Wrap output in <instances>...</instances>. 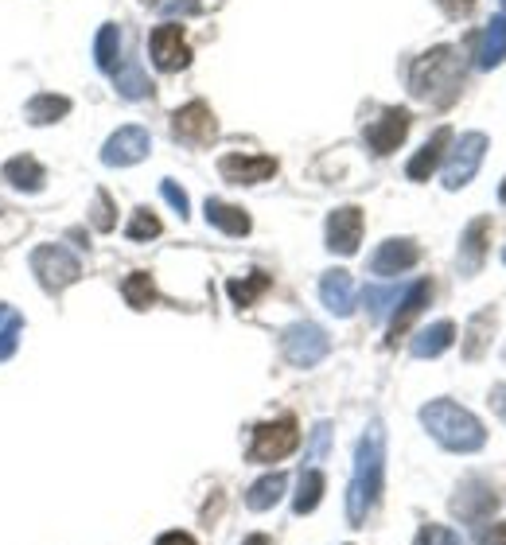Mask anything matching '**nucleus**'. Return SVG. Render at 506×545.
<instances>
[{
	"label": "nucleus",
	"instance_id": "79ce46f5",
	"mask_svg": "<svg viewBox=\"0 0 506 545\" xmlns=\"http://www.w3.org/2000/svg\"><path fill=\"white\" fill-rule=\"evenodd\" d=\"M491 409H495V413H499V417L506 421V386H503V382L491 390Z\"/></svg>",
	"mask_w": 506,
	"mask_h": 545
},
{
	"label": "nucleus",
	"instance_id": "49530a36",
	"mask_svg": "<svg viewBox=\"0 0 506 545\" xmlns=\"http://www.w3.org/2000/svg\"><path fill=\"white\" fill-rule=\"evenodd\" d=\"M503 261H506V250H503Z\"/></svg>",
	"mask_w": 506,
	"mask_h": 545
},
{
	"label": "nucleus",
	"instance_id": "dca6fc26",
	"mask_svg": "<svg viewBox=\"0 0 506 545\" xmlns=\"http://www.w3.org/2000/svg\"><path fill=\"white\" fill-rule=\"evenodd\" d=\"M320 300L331 316H351L355 312V277L347 269H327L320 281Z\"/></svg>",
	"mask_w": 506,
	"mask_h": 545
},
{
	"label": "nucleus",
	"instance_id": "72a5a7b5",
	"mask_svg": "<svg viewBox=\"0 0 506 545\" xmlns=\"http://www.w3.org/2000/svg\"><path fill=\"white\" fill-rule=\"evenodd\" d=\"M362 296H366V308H370V316H374V320H382V316H386V312L398 304L405 292H401V289H374V285H370V289L362 292Z\"/></svg>",
	"mask_w": 506,
	"mask_h": 545
},
{
	"label": "nucleus",
	"instance_id": "393cba45",
	"mask_svg": "<svg viewBox=\"0 0 506 545\" xmlns=\"http://www.w3.org/2000/svg\"><path fill=\"white\" fill-rule=\"evenodd\" d=\"M24 113H28L32 125H55V121H63L71 113V98H63V94H36L24 106Z\"/></svg>",
	"mask_w": 506,
	"mask_h": 545
},
{
	"label": "nucleus",
	"instance_id": "c85d7f7f",
	"mask_svg": "<svg viewBox=\"0 0 506 545\" xmlns=\"http://www.w3.org/2000/svg\"><path fill=\"white\" fill-rule=\"evenodd\" d=\"M269 273H261V269H253L246 281H226V292H230V300L238 304V308H250L257 304V296H265L269 292Z\"/></svg>",
	"mask_w": 506,
	"mask_h": 545
},
{
	"label": "nucleus",
	"instance_id": "b1692460",
	"mask_svg": "<svg viewBox=\"0 0 506 545\" xmlns=\"http://www.w3.org/2000/svg\"><path fill=\"white\" fill-rule=\"evenodd\" d=\"M285 487H289V475H285V472L261 475L250 491H246V507H250V510L277 507V503H281V495H285Z\"/></svg>",
	"mask_w": 506,
	"mask_h": 545
},
{
	"label": "nucleus",
	"instance_id": "0eeeda50",
	"mask_svg": "<svg viewBox=\"0 0 506 545\" xmlns=\"http://www.w3.org/2000/svg\"><path fill=\"white\" fill-rule=\"evenodd\" d=\"M483 156H487V137L483 133H464L456 148L448 152V164H444V187L448 191H460V187H468L475 180V172H479V164H483Z\"/></svg>",
	"mask_w": 506,
	"mask_h": 545
},
{
	"label": "nucleus",
	"instance_id": "2eb2a0df",
	"mask_svg": "<svg viewBox=\"0 0 506 545\" xmlns=\"http://www.w3.org/2000/svg\"><path fill=\"white\" fill-rule=\"evenodd\" d=\"M417 261H421L417 242H409V238H390V242H382V246L374 250V257H370V273H378V277H398V273H409Z\"/></svg>",
	"mask_w": 506,
	"mask_h": 545
},
{
	"label": "nucleus",
	"instance_id": "c03bdc74",
	"mask_svg": "<svg viewBox=\"0 0 506 545\" xmlns=\"http://www.w3.org/2000/svg\"><path fill=\"white\" fill-rule=\"evenodd\" d=\"M242 545H269V538H265V534H253V538H246Z\"/></svg>",
	"mask_w": 506,
	"mask_h": 545
},
{
	"label": "nucleus",
	"instance_id": "a211bd4d",
	"mask_svg": "<svg viewBox=\"0 0 506 545\" xmlns=\"http://www.w3.org/2000/svg\"><path fill=\"white\" fill-rule=\"evenodd\" d=\"M448 145H452V129H436L433 137L425 141V148L409 160V180L413 183H425V180H433V172L440 168V160H444V152H448Z\"/></svg>",
	"mask_w": 506,
	"mask_h": 545
},
{
	"label": "nucleus",
	"instance_id": "6e6552de",
	"mask_svg": "<svg viewBox=\"0 0 506 545\" xmlns=\"http://www.w3.org/2000/svg\"><path fill=\"white\" fill-rule=\"evenodd\" d=\"M172 137L195 148L211 145L218 137V117L211 113L207 102H187V106H180L172 113Z\"/></svg>",
	"mask_w": 506,
	"mask_h": 545
},
{
	"label": "nucleus",
	"instance_id": "f3484780",
	"mask_svg": "<svg viewBox=\"0 0 506 545\" xmlns=\"http://www.w3.org/2000/svg\"><path fill=\"white\" fill-rule=\"evenodd\" d=\"M487 242H491V218H475L468 222V230H464V238H460V273L464 277H475L479 269H483V261H487Z\"/></svg>",
	"mask_w": 506,
	"mask_h": 545
},
{
	"label": "nucleus",
	"instance_id": "de8ad7c7",
	"mask_svg": "<svg viewBox=\"0 0 506 545\" xmlns=\"http://www.w3.org/2000/svg\"><path fill=\"white\" fill-rule=\"evenodd\" d=\"M503 4H506V0H503Z\"/></svg>",
	"mask_w": 506,
	"mask_h": 545
},
{
	"label": "nucleus",
	"instance_id": "423d86ee",
	"mask_svg": "<svg viewBox=\"0 0 506 545\" xmlns=\"http://www.w3.org/2000/svg\"><path fill=\"white\" fill-rule=\"evenodd\" d=\"M281 347H285V359H289L292 366H300V370L324 363L327 351H331L327 331L320 324H308V320L292 324L289 331H285V339H281Z\"/></svg>",
	"mask_w": 506,
	"mask_h": 545
},
{
	"label": "nucleus",
	"instance_id": "bb28decb",
	"mask_svg": "<svg viewBox=\"0 0 506 545\" xmlns=\"http://www.w3.org/2000/svg\"><path fill=\"white\" fill-rule=\"evenodd\" d=\"M121 296H125V304H129V308L145 312V308H152V304H156V296H160V292H156V281H152V273H145V269H141V273H129V277H125V285H121Z\"/></svg>",
	"mask_w": 506,
	"mask_h": 545
},
{
	"label": "nucleus",
	"instance_id": "c756f323",
	"mask_svg": "<svg viewBox=\"0 0 506 545\" xmlns=\"http://www.w3.org/2000/svg\"><path fill=\"white\" fill-rule=\"evenodd\" d=\"M320 499H324V475L316 472V468H308V472L300 475L292 510H296V514H312V510L320 507Z\"/></svg>",
	"mask_w": 506,
	"mask_h": 545
},
{
	"label": "nucleus",
	"instance_id": "a18cd8bd",
	"mask_svg": "<svg viewBox=\"0 0 506 545\" xmlns=\"http://www.w3.org/2000/svg\"><path fill=\"white\" fill-rule=\"evenodd\" d=\"M499 199L506 203V180H503V187H499Z\"/></svg>",
	"mask_w": 506,
	"mask_h": 545
},
{
	"label": "nucleus",
	"instance_id": "5701e85b",
	"mask_svg": "<svg viewBox=\"0 0 506 545\" xmlns=\"http://www.w3.org/2000/svg\"><path fill=\"white\" fill-rule=\"evenodd\" d=\"M452 339H456V324H452V320H440V324L425 327V331L413 339V355H417V359H436V355H444V351L452 347Z\"/></svg>",
	"mask_w": 506,
	"mask_h": 545
},
{
	"label": "nucleus",
	"instance_id": "473e14b6",
	"mask_svg": "<svg viewBox=\"0 0 506 545\" xmlns=\"http://www.w3.org/2000/svg\"><path fill=\"white\" fill-rule=\"evenodd\" d=\"M160 230H164V226H160V218L152 215L148 207H141L137 215L129 218V226H125V238H129V242H152V238H160Z\"/></svg>",
	"mask_w": 506,
	"mask_h": 545
},
{
	"label": "nucleus",
	"instance_id": "a878e982",
	"mask_svg": "<svg viewBox=\"0 0 506 545\" xmlns=\"http://www.w3.org/2000/svg\"><path fill=\"white\" fill-rule=\"evenodd\" d=\"M94 63H98V71L106 74L121 67V28L117 24H102V32L94 39Z\"/></svg>",
	"mask_w": 506,
	"mask_h": 545
},
{
	"label": "nucleus",
	"instance_id": "a19ab883",
	"mask_svg": "<svg viewBox=\"0 0 506 545\" xmlns=\"http://www.w3.org/2000/svg\"><path fill=\"white\" fill-rule=\"evenodd\" d=\"M436 4H440L448 16H464V12H471V8H475V0H436Z\"/></svg>",
	"mask_w": 506,
	"mask_h": 545
},
{
	"label": "nucleus",
	"instance_id": "ddd939ff",
	"mask_svg": "<svg viewBox=\"0 0 506 545\" xmlns=\"http://www.w3.org/2000/svg\"><path fill=\"white\" fill-rule=\"evenodd\" d=\"M429 300H433V281H417V285L405 289V296L398 300V312H394V320H390L386 347H398L401 339L409 335V327L417 324V316L429 308Z\"/></svg>",
	"mask_w": 506,
	"mask_h": 545
},
{
	"label": "nucleus",
	"instance_id": "aec40b11",
	"mask_svg": "<svg viewBox=\"0 0 506 545\" xmlns=\"http://www.w3.org/2000/svg\"><path fill=\"white\" fill-rule=\"evenodd\" d=\"M503 59H506V16H495V20L483 28V36H479L475 63H479L483 71H495Z\"/></svg>",
	"mask_w": 506,
	"mask_h": 545
},
{
	"label": "nucleus",
	"instance_id": "2f4dec72",
	"mask_svg": "<svg viewBox=\"0 0 506 545\" xmlns=\"http://www.w3.org/2000/svg\"><path fill=\"white\" fill-rule=\"evenodd\" d=\"M20 327H24V316H20L16 308L0 304V363L16 355V347H20Z\"/></svg>",
	"mask_w": 506,
	"mask_h": 545
},
{
	"label": "nucleus",
	"instance_id": "f03ea898",
	"mask_svg": "<svg viewBox=\"0 0 506 545\" xmlns=\"http://www.w3.org/2000/svg\"><path fill=\"white\" fill-rule=\"evenodd\" d=\"M464 90V55L456 47H433L409 67V94L444 109Z\"/></svg>",
	"mask_w": 506,
	"mask_h": 545
},
{
	"label": "nucleus",
	"instance_id": "e433bc0d",
	"mask_svg": "<svg viewBox=\"0 0 506 545\" xmlns=\"http://www.w3.org/2000/svg\"><path fill=\"white\" fill-rule=\"evenodd\" d=\"M413 545H464L448 526H421V534L413 538Z\"/></svg>",
	"mask_w": 506,
	"mask_h": 545
},
{
	"label": "nucleus",
	"instance_id": "4be33fe9",
	"mask_svg": "<svg viewBox=\"0 0 506 545\" xmlns=\"http://www.w3.org/2000/svg\"><path fill=\"white\" fill-rule=\"evenodd\" d=\"M4 180L12 183L16 191H39L47 176H43V164H39L36 156L24 152V156H12V160L4 164Z\"/></svg>",
	"mask_w": 506,
	"mask_h": 545
},
{
	"label": "nucleus",
	"instance_id": "4468645a",
	"mask_svg": "<svg viewBox=\"0 0 506 545\" xmlns=\"http://www.w3.org/2000/svg\"><path fill=\"white\" fill-rule=\"evenodd\" d=\"M218 172H222V180L230 183H265L277 176V160L273 156H246V152H230V156H222L218 160Z\"/></svg>",
	"mask_w": 506,
	"mask_h": 545
},
{
	"label": "nucleus",
	"instance_id": "6ab92c4d",
	"mask_svg": "<svg viewBox=\"0 0 506 545\" xmlns=\"http://www.w3.org/2000/svg\"><path fill=\"white\" fill-rule=\"evenodd\" d=\"M495 507H499V495H495V491H487V487H479V483H468V487H464V495H456V499H452V510H456L464 522H479V518L495 514Z\"/></svg>",
	"mask_w": 506,
	"mask_h": 545
},
{
	"label": "nucleus",
	"instance_id": "ea45409f",
	"mask_svg": "<svg viewBox=\"0 0 506 545\" xmlns=\"http://www.w3.org/2000/svg\"><path fill=\"white\" fill-rule=\"evenodd\" d=\"M479 545H506V522H491V526L479 534Z\"/></svg>",
	"mask_w": 506,
	"mask_h": 545
},
{
	"label": "nucleus",
	"instance_id": "f257e3e1",
	"mask_svg": "<svg viewBox=\"0 0 506 545\" xmlns=\"http://www.w3.org/2000/svg\"><path fill=\"white\" fill-rule=\"evenodd\" d=\"M382 479H386V433L382 421H370L355 448V475H351V491H347V522L362 526L370 518V510L382 499Z\"/></svg>",
	"mask_w": 506,
	"mask_h": 545
},
{
	"label": "nucleus",
	"instance_id": "cd10ccee",
	"mask_svg": "<svg viewBox=\"0 0 506 545\" xmlns=\"http://www.w3.org/2000/svg\"><path fill=\"white\" fill-rule=\"evenodd\" d=\"M117 78V94L121 98H129V102H141V98H152V82H148V74L137 67V63H125V67H117L113 71Z\"/></svg>",
	"mask_w": 506,
	"mask_h": 545
},
{
	"label": "nucleus",
	"instance_id": "7ed1b4c3",
	"mask_svg": "<svg viewBox=\"0 0 506 545\" xmlns=\"http://www.w3.org/2000/svg\"><path fill=\"white\" fill-rule=\"evenodd\" d=\"M421 425L429 429L440 448H448V452H479L483 444H487V429H483V421L464 409V405H456V401L448 398H436L429 401L425 409H421Z\"/></svg>",
	"mask_w": 506,
	"mask_h": 545
},
{
	"label": "nucleus",
	"instance_id": "39448f33",
	"mask_svg": "<svg viewBox=\"0 0 506 545\" xmlns=\"http://www.w3.org/2000/svg\"><path fill=\"white\" fill-rule=\"evenodd\" d=\"M32 273L47 292H63L78 281L82 265L67 246H39V250H32Z\"/></svg>",
	"mask_w": 506,
	"mask_h": 545
},
{
	"label": "nucleus",
	"instance_id": "1a4fd4ad",
	"mask_svg": "<svg viewBox=\"0 0 506 545\" xmlns=\"http://www.w3.org/2000/svg\"><path fill=\"white\" fill-rule=\"evenodd\" d=\"M148 55L164 74H176L191 63V43H187L180 24H160L148 36Z\"/></svg>",
	"mask_w": 506,
	"mask_h": 545
},
{
	"label": "nucleus",
	"instance_id": "7c9ffc66",
	"mask_svg": "<svg viewBox=\"0 0 506 545\" xmlns=\"http://www.w3.org/2000/svg\"><path fill=\"white\" fill-rule=\"evenodd\" d=\"M495 327V312L487 308V312H479V316H471L468 324V339H464V359H483V351H487V343H491V331Z\"/></svg>",
	"mask_w": 506,
	"mask_h": 545
},
{
	"label": "nucleus",
	"instance_id": "9d476101",
	"mask_svg": "<svg viewBox=\"0 0 506 545\" xmlns=\"http://www.w3.org/2000/svg\"><path fill=\"white\" fill-rule=\"evenodd\" d=\"M409 125H413V117H409V109L401 106H390L382 109V117H374L370 125H366V145L370 152H378V156H390V152H398L401 141L409 137Z\"/></svg>",
	"mask_w": 506,
	"mask_h": 545
},
{
	"label": "nucleus",
	"instance_id": "9b49d317",
	"mask_svg": "<svg viewBox=\"0 0 506 545\" xmlns=\"http://www.w3.org/2000/svg\"><path fill=\"white\" fill-rule=\"evenodd\" d=\"M148 148H152L148 129H141V125H125V129H117L106 145H102V164H106V168H133V164L145 160Z\"/></svg>",
	"mask_w": 506,
	"mask_h": 545
},
{
	"label": "nucleus",
	"instance_id": "412c9836",
	"mask_svg": "<svg viewBox=\"0 0 506 545\" xmlns=\"http://www.w3.org/2000/svg\"><path fill=\"white\" fill-rule=\"evenodd\" d=\"M207 222L218 226L222 234H230V238H242V234H250V215L242 211V207H234V203H222V199H207Z\"/></svg>",
	"mask_w": 506,
	"mask_h": 545
},
{
	"label": "nucleus",
	"instance_id": "58836bf2",
	"mask_svg": "<svg viewBox=\"0 0 506 545\" xmlns=\"http://www.w3.org/2000/svg\"><path fill=\"white\" fill-rule=\"evenodd\" d=\"M327 448H331V425L320 421V425H316V433H312V448H308V456H312V460H324Z\"/></svg>",
	"mask_w": 506,
	"mask_h": 545
},
{
	"label": "nucleus",
	"instance_id": "37998d69",
	"mask_svg": "<svg viewBox=\"0 0 506 545\" xmlns=\"http://www.w3.org/2000/svg\"><path fill=\"white\" fill-rule=\"evenodd\" d=\"M156 545H195V538H191V534H183V530H172V534H164Z\"/></svg>",
	"mask_w": 506,
	"mask_h": 545
},
{
	"label": "nucleus",
	"instance_id": "f704fd0d",
	"mask_svg": "<svg viewBox=\"0 0 506 545\" xmlns=\"http://www.w3.org/2000/svg\"><path fill=\"white\" fill-rule=\"evenodd\" d=\"M156 12H160L164 20H180V16H199L203 4H199V0H156Z\"/></svg>",
	"mask_w": 506,
	"mask_h": 545
},
{
	"label": "nucleus",
	"instance_id": "4c0bfd02",
	"mask_svg": "<svg viewBox=\"0 0 506 545\" xmlns=\"http://www.w3.org/2000/svg\"><path fill=\"white\" fill-rule=\"evenodd\" d=\"M160 195H164V199H168V203L176 207V215H180V218L191 215V203H187V191H183V187H180V183H176V180H164V183H160Z\"/></svg>",
	"mask_w": 506,
	"mask_h": 545
},
{
	"label": "nucleus",
	"instance_id": "c9c22d12",
	"mask_svg": "<svg viewBox=\"0 0 506 545\" xmlns=\"http://www.w3.org/2000/svg\"><path fill=\"white\" fill-rule=\"evenodd\" d=\"M94 226H98L102 234H109V230L117 226V211H113V199H109L106 191L94 195Z\"/></svg>",
	"mask_w": 506,
	"mask_h": 545
},
{
	"label": "nucleus",
	"instance_id": "20e7f679",
	"mask_svg": "<svg viewBox=\"0 0 506 545\" xmlns=\"http://www.w3.org/2000/svg\"><path fill=\"white\" fill-rule=\"evenodd\" d=\"M296 444H300V425H296V417L265 421V425L253 429L250 460L253 464H277V460H285V456L296 452Z\"/></svg>",
	"mask_w": 506,
	"mask_h": 545
},
{
	"label": "nucleus",
	"instance_id": "f8f14e48",
	"mask_svg": "<svg viewBox=\"0 0 506 545\" xmlns=\"http://www.w3.org/2000/svg\"><path fill=\"white\" fill-rule=\"evenodd\" d=\"M327 250L339 257H351L359 254V242H362V211L359 207H339L327 215Z\"/></svg>",
	"mask_w": 506,
	"mask_h": 545
}]
</instances>
